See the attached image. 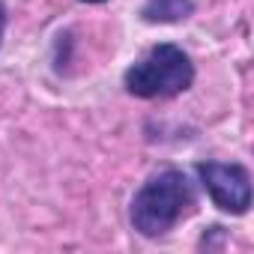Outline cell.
<instances>
[{
	"mask_svg": "<svg viewBox=\"0 0 254 254\" xmlns=\"http://www.w3.org/2000/svg\"><path fill=\"white\" fill-rule=\"evenodd\" d=\"M194 206H197V191L189 174L180 168H162L135 191L129 206V221L141 236L159 239L171 233L183 218H189Z\"/></svg>",
	"mask_w": 254,
	"mask_h": 254,
	"instance_id": "cell-1",
	"label": "cell"
},
{
	"mask_svg": "<svg viewBox=\"0 0 254 254\" xmlns=\"http://www.w3.org/2000/svg\"><path fill=\"white\" fill-rule=\"evenodd\" d=\"M194 84V63L189 51L174 42H162L150 48L138 63H132L123 75L126 93L138 99H174Z\"/></svg>",
	"mask_w": 254,
	"mask_h": 254,
	"instance_id": "cell-2",
	"label": "cell"
},
{
	"mask_svg": "<svg viewBox=\"0 0 254 254\" xmlns=\"http://www.w3.org/2000/svg\"><path fill=\"white\" fill-rule=\"evenodd\" d=\"M197 180L221 212L245 215L251 209V174L239 162H200Z\"/></svg>",
	"mask_w": 254,
	"mask_h": 254,
	"instance_id": "cell-3",
	"label": "cell"
},
{
	"mask_svg": "<svg viewBox=\"0 0 254 254\" xmlns=\"http://www.w3.org/2000/svg\"><path fill=\"white\" fill-rule=\"evenodd\" d=\"M194 15V0H144L141 18L147 24H180Z\"/></svg>",
	"mask_w": 254,
	"mask_h": 254,
	"instance_id": "cell-4",
	"label": "cell"
},
{
	"mask_svg": "<svg viewBox=\"0 0 254 254\" xmlns=\"http://www.w3.org/2000/svg\"><path fill=\"white\" fill-rule=\"evenodd\" d=\"M3 33H6V6L0 0V48H3Z\"/></svg>",
	"mask_w": 254,
	"mask_h": 254,
	"instance_id": "cell-5",
	"label": "cell"
},
{
	"mask_svg": "<svg viewBox=\"0 0 254 254\" xmlns=\"http://www.w3.org/2000/svg\"><path fill=\"white\" fill-rule=\"evenodd\" d=\"M84 3H105V0H84Z\"/></svg>",
	"mask_w": 254,
	"mask_h": 254,
	"instance_id": "cell-6",
	"label": "cell"
}]
</instances>
